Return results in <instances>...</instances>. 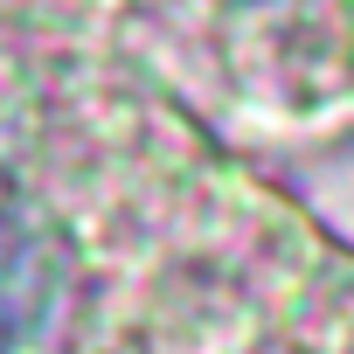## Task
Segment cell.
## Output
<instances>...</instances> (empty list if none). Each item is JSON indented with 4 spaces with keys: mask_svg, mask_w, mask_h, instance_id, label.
<instances>
[{
    "mask_svg": "<svg viewBox=\"0 0 354 354\" xmlns=\"http://www.w3.org/2000/svg\"><path fill=\"white\" fill-rule=\"evenodd\" d=\"M49 313V264H42V243L35 230L15 216V209H0V354H15L35 319Z\"/></svg>",
    "mask_w": 354,
    "mask_h": 354,
    "instance_id": "obj_1",
    "label": "cell"
}]
</instances>
